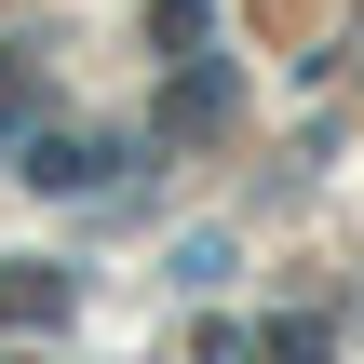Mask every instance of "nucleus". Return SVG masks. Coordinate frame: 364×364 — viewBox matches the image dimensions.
<instances>
[{"label": "nucleus", "instance_id": "1", "mask_svg": "<svg viewBox=\"0 0 364 364\" xmlns=\"http://www.w3.org/2000/svg\"><path fill=\"white\" fill-rule=\"evenodd\" d=\"M216 122H230V68H189L162 95V135H216Z\"/></svg>", "mask_w": 364, "mask_h": 364}, {"label": "nucleus", "instance_id": "2", "mask_svg": "<svg viewBox=\"0 0 364 364\" xmlns=\"http://www.w3.org/2000/svg\"><path fill=\"white\" fill-rule=\"evenodd\" d=\"M27 176H41V189H95V176H108V149H95V135H41V149H27Z\"/></svg>", "mask_w": 364, "mask_h": 364}, {"label": "nucleus", "instance_id": "3", "mask_svg": "<svg viewBox=\"0 0 364 364\" xmlns=\"http://www.w3.org/2000/svg\"><path fill=\"white\" fill-rule=\"evenodd\" d=\"M54 311H68V270H41V257L0 270V324H54Z\"/></svg>", "mask_w": 364, "mask_h": 364}]
</instances>
